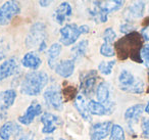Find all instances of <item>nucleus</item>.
<instances>
[{
  "label": "nucleus",
  "instance_id": "1",
  "mask_svg": "<svg viewBox=\"0 0 149 140\" xmlns=\"http://www.w3.org/2000/svg\"><path fill=\"white\" fill-rule=\"evenodd\" d=\"M142 36L137 32H133L126 37L122 38L120 41L116 42V47L120 58H127L129 55L134 60L138 62H142L140 58V50L142 46Z\"/></svg>",
  "mask_w": 149,
  "mask_h": 140
},
{
  "label": "nucleus",
  "instance_id": "2",
  "mask_svg": "<svg viewBox=\"0 0 149 140\" xmlns=\"http://www.w3.org/2000/svg\"><path fill=\"white\" fill-rule=\"evenodd\" d=\"M49 77L43 71H33L24 77L21 84V92L28 96H37L48 84Z\"/></svg>",
  "mask_w": 149,
  "mask_h": 140
},
{
  "label": "nucleus",
  "instance_id": "3",
  "mask_svg": "<svg viewBox=\"0 0 149 140\" xmlns=\"http://www.w3.org/2000/svg\"><path fill=\"white\" fill-rule=\"evenodd\" d=\"M118 86L120 90L129 93L140 94L144 90V83L140 79H137L129 71H122L118 75Z\"/></svg>",
  "mask_w": 149,
  "mask_h": 140
},
{
  "label": "nucleus",
  "instance_id": "4",
  "mask_svg": "<svg viewBox=\"0 0 149 140\" xmlns=\"http://www.w3.org/2000/svg\"><path fill=\"white\" fill-rule=\"evenodd\" d=\"M46 39V26L41 22L35 23L30 29L26 39V45L28 48L40 46Z\"/></svg>",
  "mask_w": 149,
  "mask_h": 140
},
{
  "label": "nucleus",
  "instance_id": "5",
  "mask_svg": "<svg viewBox=\"0 0 149 140\" xmlns=\"http://www.w3.org/2000/svg\"><path fill=\"white\" fill-rule=\"evenodd\" d=\"M44 99L49 107L56 111H61L63 107V99L61 95V89L58 85L52 84L44 92Z\"/></svg>",
  "mask_w": 149,
  "mask_h": 140
},
{
  "label": "nucleus",
  "instance_id": "6",
  "mask_svg": "<svg viewBox=\"0 0 149 140\" xmlns=\"http://www.w3.org/2000/svg\"><path fill=\"white\" fill-rule=\"evenodd\" d=\"M21 11V5L17 1H6L0 7V25H8L11 20Z\"/></svg>",
  "mask_w": 149,
  "mask_h": 140
},
{
  "label": "nucleus",
  "instance_id": "7",
  "mask_svg": "<svg viewBox=\"0 0 149 140\" xmlns=\"http://www.w3.org/2000/svg\"><path fill=\"white\" fill-rule=\"evenodd\" d=\"M98 79V73L95 70L87 71L80 74V90L83 95H90L93 92Z\"/></svg>",
  "mask_w": 149,
  "mask_h": 140
},
{
  "label": "nucleus",
  "instance_id": "8",
  "mask_svg": "<svg viewBox=\"0 0 149 140\" xmlns=\"http://www.w3.org/2000/svg\"><path fill=\"white\" fill-rule=\"evenodd\" d=\"M82 35L80 27L76 24H68L60 29V42L64 46L72 45Z\"/></svg>",
  "mask_w": 149,
  "mask_h": 140
},
{
  "label": "nucleus",
  "instance_id": "9",
  "mask_svg": "<svg viewBox=\"0 0 149 140\" xmlns=\"http://www.w3.org/2000/svg\"><path fill=\"white\" fill-rule=\"evenodd\" d=\"M113 124L110 121L106 122H100V123H96L92 125L90 128V139L91 140H103L110 134L111 128Z\"/></svg>",
  "mask_w": 149,
  "mask_h": 140
},
{
  "label": "nucleus",
  "instance_id": "10",
  "mask_svg": "<svg viewBox=\"0 0 149 140\" xmlns=\"http://www.w3.org/2000/svg\"><path fill=\"white\" fill-rule=\"evenodd\" d=\"M42 113V106L39 102L37 101H33V102L30 104V106L27 108L26 113L23 116L19 117V122L23 125H30L32 122L34 121L36 117L40 116Z\"/></svg>",
  "mask_w": 149,
  "mask_h": 140
},
{
  "label": "nucleus",
  "instance_id": "11",
  "mask_svg": "<svg viewBox=\"0 0 149 140\" xmlns=\"http://www.w3.org/2000/svg\"><path fill=\"white\" fill-rule=\"evenodd\" d=\"M41 122L43 124L42 132L44 134H51L57 128L58 124L60 123L59 118L51 113H44L41 117Z\"/></svg>",
  "mask_w": 149,
  "mask_h": 140
},
{
  "label": "nucleus",
  "instance_id": "12",
  "mask_svg": "<svg viewBox=\"0 0 149 140\" xmlns=\"http://www.w3.org/2000/svg\"><path fill=\"white\" fill-rule=\"evenodd\" d=\"M17 70H19V64L17 58L11 57L6 60L0 64V81L15 75Z\"/></svg>",
  "mask_w": 149,
  "mask_h": 140
},
{
  "label": "nucleus",
  "instance_id": "13",
  "mask_svg": "<svg viewBox=\"0 0 149 140\" xmlns=\"http://www.w3.org/2000/svg\"><path fill=\"white\" fill-rule=\"evenodd\" d=\"M22 131V128L15 122L8 121L0 127V139L9 140L11 135H17Z\"/></svg>",
  "mask_w": 149,
  "mask_h": 140
},
{
  "label": "nucleus",
  "instance_id": "14",
  "mask_svg": "<svg viewBox=\"0 0 149 140\" xmlns=\"http://www.w3.org/2000/svg\"><path fill=\"white\" fill-rule=\"evenodd\" d=\"M54 71L57 75L62 78H68L74 74V60H64L57 62L54 68Z\"/></svg>",
  "mask_w": 149,
  "mask_h": 140
},
{
  "label": "nucleus",
  "instance_id": "15",
  "mask_svg": "<svg viewBox=\"0 0 149 140\" xmlns=\"http://www.w3.org/2000/svg\"><path fill=\"white\" fill-rule=\"evenodd\" d=\"M17 98V92L13 89H8L0 92V111L4 113L13 104L15 103V100Z\"/></svg>",
  "mask_w": 149,
  "mask_h": 140
},
{
  "label": "nucleus",
  "instance_id": "16",
  "mask_svg": "<svg viewBox=\"0 0 149 140\" xmlns=\"http://www.w3.org/2000/svg\"><path fill=\"white\" fill-rule=\"evenodd\" d=\"M72 15V8L68 2H61L55 9L54 18L59 25H62Z\"/></svg>",
  "mask_w": 149,
  "mask_h": 140
},
{
  "label": "nucleus",
  "instance_id": "17",
  "mask_svg": "<svg viewBox=\"0 0 149 140\" xmlns=\"http://www.w3.org/2000/svg\"><path fill=\"white\" fill-rule=\"evenodd\" d=\"M145 9V3L143 1H138L134 4L130 5L125 11V18L128 21H133V20L139 19L143 15Z\"/></svg>",
  "mask_w": 149,
  "mask_h": 140
},
{
  "label": "nucleus",
  "instance_id": "18",
  "mask_svg": "<svg viewBox=\"0 0 149 140\" xmlns=\"http://www.w3.org/2000/svg\"><path fill=\"white\" fill-rule=\"evenodd\" d=\"M74 107L77 108V111H79V113L81 115V117L83 118L85 121L90 122L92 120L91 113H89V109H88L87 102L85 100V97L83 94H78L77 96L74 97Z\"/></svg>",
  "mask_w": 149,
  "mask_h": 140
},
{
  "label": "nucleus",
  "instance_id": "19",
  "mask_svg": "<svg viewBox=\"0 0 149 140\" xmlns=\"http://www.w3.org/2000/svg\"><path fill=\"white\" fill-rule=\"evenodd\" d=\"M144 109H145L144 105L140 104V103L129 107L126 111V113H125V120H126L129 123V125L131 126L133 123H136V122L140 119V117L142 116V113Z\"/></svg>",
  "mask_w": 149,
  "mask_h": 140
},
{
  "label": "nucleus",
  "instance_id": "20",
  "mask_svg": "<svg viewBox=\"0 0 149 140\" xmlns=\"http://www.w3.org/2000/svg\"><path fill=\"white\" fill-rule=\"evenodd\" d=\"M42 64V60L40 58V56L38 55L36 52H28L27 54H25L22 60V64L25 68L31 69V70H37Z\"/></svg>",
  "mask_w": 149,
  "mask_h": 140
},
{
  "label": "nucleus",
  "instance_id": "21",
  "mask_svg": "<svg viewBox=\"0 0 149 140\" xmlns=\"http://www.w3.org/2000/svg\"><path fill=\"white\" fill-rule=\"evenodd\" d=\"M61 52V45L59 43H53L47 51V62L51 69H54L57 64V60Z\"/></svg>",
  "mask_w": 149,
  "mask_h": 140
},
{
  "label": "nucleus",
  "instance_id": "22",
  "mask_svg": "<svg viewBox=\"0 0 149 140\" xmlns=\"http://www.w3.org/2000/svg\"><path fill=\"white\" fill-rule=\"evenodd\" d=\"M93 3L95 5H97L98 7H100L102 10L107 13L108 15L110 13L118 10L124 5V1H120V0H113V1H94Z\"/></svg>",
  "mask_w": 149,
  "mask_h": 140
},
{
  "label": "nucleus",
  "instance_id": "23",
  "mask_svg": "<svg viewBox=\"0 0 149 140\" xmlns=\"http://www.w3.org/2000/svg\"><path fill=\"white\" fill-rule=\"evenodd\" d=\"M109 96H110L109 85L106 82L99 83L97 88H96V97H97L98 102L102 103V104H106L109 101Z\"/></svg>",
  "mask_w": 149,
  "mask_h": 140
},
{
  "label": "nucleus",
  "instance_id": "24",
  "mask_svg": "<svg viewBox=\"0 0 149 140\" xmlns=\"http://www.w3.org/2000/svg\"><path fill=\"white\" fill-rule=\"evenodd\" d=\"M88 105V109H89V113L91 115H96V116H105L110 113L111 109H109L108 107H106L104 104L98 102V101H95L93 99L89 100L87 102Z\"/></svg>",
  "mask_w": 149,
  "mask_h": 140
},
{
  "label": "nucleus",
  "instance_id": "25",
  "mask_svg": "<svg viewBox=\"0 0 149 140\" xmlns=\"http://www.w3.org/2000/svg\"><path fill=\"white\" fill-rule=\"evenodd\" d=\"M88 44H89L88 40H82V41L77 43L70 49V51L72 53V60H74V62L76 60H80L85 55L88 48Z\"/></svg>",
  "mask_w": 149,
  "mask_h": 140
},
{
  "label": "nucleus",
  "instance_id": "26",
  "mask_svg": "<svg viewBox=\"0 0 149 140\" xmlns=\"http://www.w3.org/2000/svg\"><path fill=\"white\" fill-rule=\"evenodd\" d=\"M89 15H90V17L98 24L105 23V22L107 21V18H108V13H105L104 10H102L100 7H98L97 5H95V4H94L93 8L89 10Z\"/></svg>",
  "mask_w": 149,
  "mask_h": 140
},
{
  "label": "nucleus",
  "instance_id": "27",
  "mask_svg": "<svg viewBox=\"0 0 149 140\" xmlns=\"http://www.w3.org/2000/svg\"><path fill=\"white\" fill-rule=\"evenodd\" d=\"M109 140H125V131L120 125H113L110 131Z\"/></svg>",
  "mask_w": 149,
  "mask_h": 140
},
{
  "label": "nucleus",
  "instance_id": "28",
  "mask_svg": "<svg viewBox=\"0 0 149 140\" xmlns=\"http://www.w3.org/2000/svg\"><path fill=\"white\" fill-rule=\"evenodd\" d=\"M114 64H116V60H110V62H102L98 66V70L101 74L108 76L111 74L112 69H113Z\"/></svg>",
  "mask_w": 149,
  "mask_h": 140
},
{
  "label": "nucleus",
  "instance_id": "29",
  "mask_svg": "<svg viewBox=\"0 0 149 140\" xmlns=\"http://www.w3.org/2000/svg\"><path fill=\"white\" fill-rule=\"evenodd\" d=\"M100 53L103 56H106V57H112V56L116 55V50H114L112 44L104 42L100 47Z\"/></svg>",
  "mask_w": 149,
  "mask_h": 140
},
{
  "label": "nucleus",
  "instance_id": "30",
  "mask_svg": "<svg viewBox=\"0 0 149 140\" xmlns=\"http://www.w3.org/2000/svg\"><path fill=\"white\" fill-rule=\"evenodd\" d=\"M116 34L112 28H107V29L104 30V32H103L104 42L112 44L114 42V40H116Z\"/></svg>",
  "mask_w": 149,
  "mask_h": 140
},
{
  "label": "nucleus",
  "instance_id": "31",
  "mask_svg": "<svg viewBox=\"0 0 149 140\" xmlns=\"http://www.w3.org/2000/svg\"><path fill=\"white\" fill-rule=\"evenodd\" d=\"M140 58H141V62H144V64L149 70V44H147V45L143 46V47L141 48Z\"/></svg>",
  "mask_w": 149,
  "mask_h": 140
},
{
  "label": "nucleus",
  "instance_id": "32",
  "mask_svg": "<svg viewBox=\"0 0 149 140\" xmlns=\"http://www.w3.org/2000/svg\"><path fill=\"white\" fill-rule=\"evenodd\" d=\"M141 128H142V133H141L142 137L145 139H149V118L143 120Z\"/></svg>",
  "mask_w": 149,
  "mask_h": 140
},
{
  "label": "nucleus",
  "instance_id": "33",
  "mask_svg": "<svg viewBox=\"0 0 149 140\" xmlns=\"http://www.w3.org/2000/svg\"><path fill=\"white\" fill-rule=\"evenodd\" d=\"M8 51V46L3 38H0V62L5 57V54Z\"/></svg>",
  "mask_w": 149,
  "mask_h": 140
},
{
  "label": "nucleus",
  "instance_id": "34",
  "mask_svg": "<svg viewBox=\"0 0 149 140\" xmlns=\"http://www.w3.org/2000/svg\"><path fill=\"white\" fill-rule=\"evenodd\" d=\"M135 30V27L131 23H125L120 26V32L122 33H127V35L130 33H133Z\"/></svg>",
  "mask_w": 149,
  "mask_h": 140
},
{
  "label": "nucleus",
  "instance_id": "35",
  "mask_svg": "<svg viewBox=\"0 0 149 140\" xmlns=\"http://www.w3.org/2000/svg\"><path fill=\"white\" fill-rule=\"evenodd\" d=\"M141 36L145 41H149V25H147L141 30Z\"/></svg>",
  "mask_w": 149,
  "mask_h": 140
},
{
  "label": "nucleus",
  "instance_id": "36",
  "mask_svg": "<svg viewBox=\"0 0 149 140\" xmlns=\"http://www.w3.org/2000/svg\"><path fill=\"white\" fill-rule=\"evenodd\" d=\"M17 140H34V133L33 132H28V133L22 135Z\"/></svg>",
  "mask_w": 149,
  "mask_h": 140
},
{
  "label": "nucleus",
  "instance_id": "37",
  "mask_svg": "<svg viewBox=\"0 0 149 140\" xmlns=\"http://www.w3.org/2000/svg\"><path fill=\"white\" fill-rule=\"evenodd\" d=\"M80 29H81L82 35H83V34H88V33H89V31H90V28L88 27L87 25H82V26H80Z\"/></svg>",
  "mask_w": 149,
  "mask_h": 140
},
{
  "label": "nucleus",
  "instance_id": "38",
  "mask_svg": "<svg viewBox=\"0 0 149 140\" xmlns=\"http://www.w3.org/2000/svg\"><path fill=\"white\" fill-rule=\"evenodd\" d=\"M50 3H51V1H43V0L39 1V5H40V6H42V7H47Z\"/></svg>",
  "mask_w": 149,
  "mask_h": 140
},
{
  "label": "nucleus",
  "instance_id": "39",
  "mask_svg": "<svg viewBox=\"0 0 149 140\" xmlns=\"http://www.w3.org/2000/svg\"><path fill=\"white\" fill-rule=\"evenodd\" d=\"M46 49V42H43L41 45L39 46V51H43V50Z\"/></svg>",
  "mask_w": 149,
  "mask_h": 140
},
{
  "label": "nucleus",
  "instance_id": "40",
  "mask_svg": "<svg viewBox=\"0 0 149 140\" xmlns=\"http://www.w3.org/2000/svg\"><path fill=\"white\" fill-rule=\"evenodd\" d=\"M145 111H146V113L149 115V102L147 103V105H146V106H145Z\"/></svg>",
  "mask_w": 149,
  "mask_h": 140
},
{
  "label": "nucleus",
  "instance_id": "41",
  "mask_svg": "<svg viewBox=\"0 0 149 140\" xmlns=\"http://www.w3.org/2000/svg\"><path fill=\"white\" fill-rule=\"evenodd\" d=\"M42 140H53V137H50V136H48V137H45L44 139Z\"/></svg>",
  "mask_w": 149,
  "mask_h": 140
},
{
  "label": "nucleus",
  "instance_id": "42",
  "mask_svg": "<svg viewBox=\"0 0 149 140\" xmlns=\"http://www.w3.org/2000/svg\"><path fill=\"white\" fill-rule=\"evenodd\" d=\"M59 140H68V139H63V138H60Z\"/></svg>",
  "mask_w": 149,
  "mask_h": 140
},
{
  "label": "nucleus",
  "instance_id": "43",
  "mask_svg": "<svg viewBox=\"0 0 149 140\" xmlns=\"http://www.w3.org/2000/svg\"><path fill=\"white\" fill-rule=\"evenodd\" d=\"M148 92H149V89H148Z\"/></svg>",
  "mask_w": 149,
  "mask_h": 140
}]
</instances>
